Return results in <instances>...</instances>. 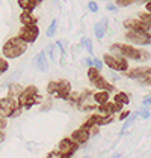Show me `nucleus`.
I'll list each match as a JSON object with an SVG mask.
<instances>
[{
    "label": "nucleus",
    "mask_w": 151,
    "mask_h": 158,
    "mask_svg": "<svg viewBox=\"0 0 151 158\" xmlns=\"http://www.w3.org/2000/svg\"><path fill=\"white\" fill-rule=\"evenodd\" d=\"M35 65L39 71L45 73L49 69V62H47V57H45V51H39L35 57Z\"/></svg>",
    "instance_id": "4468645a"
},
{
    "label": "nucleus",
    "mask_w": 151,
    "mask_h": 158,
    "mask_svg": "<svg viewBox=\"0 0 151 158\" xmlns=\"http://www.w3.org/2000/svg\"><path fill=\"white\" fill-rule=\"evenodd\" d=\"M42 2H44V0H35V3H37V5L38 3H42Z\"/></svg>",
    "instance_id": "de8ad7c7"
},
{
    "label": "nucleus",
    "mask_w": 151,
    "mask_h": 158,
    "mask_svg": "<svg viewBox=\"0 0 151 158\" xmlns=\"http://www.w3.org/2000/svg\"><path fill=\"white\" fill-rule=\"evenodd\" d=\"M139 20L142 23H147V24H151V12H142L139 15Z\"/></svg>",
    "instance_id": "c85d7f7f"
},
{
    "label": "nucleus",
    "mask_w": 151,
    "mask_h": 158,
    "mask_svg": "<svg viewBox=\"0 0 151 158\" xmlns=\"http://www.w3.org/2000/svg\"><path fill=\"white\" fill-rule=\"evenodd\" d=\"M5 137H6V135H5V133L0 130V143H2V142H5Z\"/></svg>",
    "instance_id": "a19ab883"
},
{
    "label": "nucleus",
    "mask_w": 151,
    "mask_h": 158,
    "mask_svg": "<svg viewBox=\"0 0 151 158\" xmlns=\"http://www.w3.org/2000/svg\"><path fill=\"white\" fill-rule=\"evenodd\" d=\"M135 114H136V116H140V118H144V119H148V118H150V111L145 109V107L136 110V113H135Z\"/></svg>",
    "instance_id": "c756f323"
},
{
    "label": "nucleus",
    "mask_w": 151,
    "mask_h": 158,
    "mask_svg": "<svg viewBox=\"0 0 151 158\" xmlns=\"http://www.w3.org/2000/svg\"><path fill=\"white\" fill-rule=\"evenodd\" d=\"M77 149H79V145L76 142H73L70 137H63L58 145V152H61L63 158H71L73 154H76Z\"/></svg>",
    "instance_id": "0eeeda50"
},
{
    "label": "nucleus",
    "mask_w": 151,
    "mask_h": 158,
    "mask_svg": "<svg viewBox=\"0 0 151 158\" xmlns=\"http://www.w3.org/2000/svg\"><path fill=\"white\" fill-rule=\"evenodd\" d=\"M56 85H58L56 98H59V99H68L70 94H71V83L68 80H59V81H56Z\"/></svg>",
    "instance_id": "1a4fd4ad"
},
{
    "label": "nucleus",
    "mask_w": 151,
    "mask_h": 158,
    "mask_svg": "<svg viewBox=\"0 0 151 158\" xmlns=\"http://www.w3.org/2000/svg\"><path fill=\"white\" fill-rule=\"evenodd\" d=\"M92 66H94L95 69H98V71H100L101 66H103V62H101L100 59H92Z\"/></svg>",
    "instance_id": "f704fd0d"
},
{
    "label": "nucleus",
    "mask_w": 151,
    "mask_h": 158,
    "mask_svg": "<svg viewBox=\"0 0 151 158\" xmlns=\"http://www.w3.org/2000/svg\"><path fill=\"white\" fill-rule=\"evenodd\" d=\"M89 131H86V130H83V128H79V130H76L74 133L71 134V140L73 142H76L77 145H85L86 142L89 140Z\"/></svg>",
    "instance_id": "9d476101"
},
{
    "label": "nucleus",
    "mask_w": 151,
    "mask_h": 158,
    "mask_svg": "<svg viewBox=\"0 0 151 158\" xmlns=\"http://www.w3.org/2000/svg\"><path fill=\"white\" fill-rule=\"evenodd\" d=\"M6 125H8V121H6V118H2V116H0V130L3 131V130L6 128Z\"/></svg>",
    "instance_id": "4c0bfd02"
},
{
    "label": "nucleus",
    "mask_w": 151,
    "mask_h": 158,
    "mask_svg": "<svg viewBox=\"0 0 151 158\" xmlns=\"http://www.w3.org/2000/svg\"><path fill=\"white\" fill-rule=\"evenodd\" d=\"M139 0H116V6H130Z\"/></svg>",
    "instance_id": "7c9ffc66"
},
{
    "label": "nucleus",
    "mask_w": 151,
    "mask_h": 158,
    "mask_svg": "<svg viewBox=\"0 0 151 158\" xmlns=\"http://www.w3.org/2000/svg\"><path fill=\"white\" fill-rule=\"evenodd\" d=\"M18 6L23 9V12L32 14L33 9L37 8V3H35V0H18Z\"/></svg>",
    "instance_id": "a211bd4d"
},
{
    "label": "nucleus",
    "mask_w": 151,
    "mask_h": 158,
    "mask_svg": "<svg viewBox=\"0 0 151 158\" xmlns=\"http://www.w3.org/2000/svg\"><path fill=\"white\" fill-rule=\"evenodd\" d=\"M56 90H58L56 81H50V83L47 85V94H49L50 97H56Z\"/></svg>",
    "instance_id": "a878e982"
},
{
    "label": "nucleus",
    "mask_w": 151,
    "mask_h": 158,
    "mask_svg": "<svg viewBox=\"0 0 151 158\" xmlns=\"http://www.w3.org/2000/svg\"><path fill=\"white\" fill-rule=\"evenodd\" d=\"M54 47H56V45L50 44V45L47 47V50H44L45 53H49V56L51 57V60H56V56H54Z\"/></svg>",
    "instance_id": "72a5a7b5"
},
{
    "label": "nucleus",
    "mask_w": 151,
    "mask_h": 158,
    "mask_svg": "<svg viewBox=\"0 0 151 158\" xmlns=\"http://www.w3.org/2000/svg\"><path fill=\"white\" fill-rule=\"evenodd\" d=\"M109 98H110V94H109V92H104V90H98V92L92 94L94 102L98 104V106H103V104L109 102Z\"/></svg>",
    "instance_id": "f3484780"
},
{
    "label": "nucleus",
    "mask_w": 151,
    "mask_h": 158,
    "mask_svg": "<svg viewBox=\"0 0 151 158\" xmlns=\"http://www.w3.org/2000/svg\"><path fill=\"white\" fill-rule=\"evenodd\" d=\"M23 86L20 83H11L9 87H8V98H12V99H18V97L21 95L23 92Z\"/></svg>",
    "instance_id": "dca6fc26"
},
{
    "label": "nucleus",
    "mask_w": 151,
    "mask_h": 158,
    "mask_svg": "<svg viewBox=\"0 0 151 158\" xmlns=\"http://www.w3.org/2000/svg\"><path fill=\"white\" fill-rule=\"evenodd\" d=\"M107 11H110V12H113V14H116L118 12V9H116V5H112V3H107Z\"/></svg>",
    "instance_id": "58836bf2"
},
{
    "label": "nucleus",
    "mask_w": 151,
    "mask_h": 158,
    "mask_svg": "<svg viewBox=\"0 0 151 158\" xmlns=\"http://www.w3.org/2000/svg\"><path fill=\"white\" fill-rule=\"evenodd\" d=\"M86 65L88 68H92V59H86Z\"/></svg>",
    "instance_id": "37998d69"
},
{
    "label": "nucleus",
    "mask_w": 151,
    "mask_h": 158,
    "mask_svg": "<svg viewBox=\"0 0 151 158\" xmlns=\"http://www.w3.org/2000/svg\"><path fill=\"white\" fill-rule=\"evenodd\" d=\"M135 118H136V116H135ZM135 118H127L126 121H124V125H123V131H121V134H124V133L127 131V130H128V127H130V125L133 123Z\"/></svg>",
    "instance_id": "2f4dec72"
},
{
    "label": "nucleus",
    "mask_w": 151,
    "mask_h": 158,
    "mask_svg": "<svg viewBox=\"0 0 151 158\" xmlns=\"http://www.w3.org/2000/svg\"><path fill=\"white\" fill-rule=\"evenodd\" d=\"M54 2H56V0H54Z\"/></svg>",
    "instance_id": "8fccbe9b"
},
{
    "label": "nucleus",
    "mask_w": 151,
    "mask_h": 158,
    "mask_svg": "<svg viewBox=\"0 0 151 158\" xmlns=\"http://www.w3.org/2000/svg\"><path fill=\"white\" fill-rule=\"evenodd\" d=\"M124 27H126L127 30H142V32L147 30V24L142 23L139 18H128V20H126L124 21Z\"/></svg>",
    "instance_id": "9b49d317"
},
{
    "label": "nucleus",
    "mask_w": 151,
    "mask_h": 158,
    "mask_svg": "<svg viewBox=\"0 0 151 158\" xmlns=\"http://www.w3.org/2000/svg\"><path fill=\"white\" fill-rule=\"evenodd\" d=\"M110 158H121V154H115V155H112Z\"/></svg>",
    "instance_id": "49530a36"
},
{
    "label": "nucleus",
    "mask_w": 151,
    "mask_h": 158,
    "mask_svg": "<svg viewBox=\"0 0 151 158\" xmlns=\"http://www.w3.org/2000/svg\"><path fill=\"white\" fill-rule=\"evenodd\" d=\"M47 158H63V155L61 152H58V151H51L50 154L47 155Z\"/></svg>",
    "instance_id": "c9c22d12"
},
{
    "label": "nucleus",
    "mask_w": 151,
    "mask_h": 158,
    "mask_svg": "<svg viewBox=\"0 0 151 158\" xmlns=\"http://www.w3.org/2000/svg\"><path fill=\"white\" fill-rule=\"evenodd\" d=\"M17 101H18V106L21 109H30L32 106L41 102V97L38 94V87L37 86H27V87H24Z\"/></svg>",
    "instance_id": "7ed1b4c3"
},
{
    "label": "nucleus",
    "mask_w": 151,
    "mask_h": 158,
    "mask_svg": "<svg viewBox=\"0 0 151 158\" xmlns=\"http://www.w3.org/2000/svg\"><path fill=\"white\" fill-rule=\"evenodd\" d=\"M9 69V63L5 57H0V74H5Z\"/></svg>",
    "instance_id": "cd10ccee"
},
{
    "label": "nucleus",
    "mask_w": 151,
    "mask_h": 158,
    "mask_svg": "<svg viewBox=\"0 0 151 158\" xmlns=\"http://www.w3.org/2000/svg\"><path fill=\"white\" fill-rule=\"evenodd\" d=\"M145 9H147V12H151V3H147V5H145Z\"/></svg>",
    "instance_id": "c03bdc74"
},
{
    "label": "nucleus",
    "mask_w": 151,
    "mask_h": 158,
    "mask_svg": "<svg viewBox=\"0 0 151 158\" xmlns=\"http://www.w3.org/2000/svg\"><path fill=\"white\" fill-rule=\"evenodd\" d=\"M107 18H103V21H100V23H97V24L94 26V33H95V36H97V39L98 41H101L103 38H104V35H106V30H107Z\"/></svg>",
    "instance_id": "2eb2a0df"
},
{
    "label": "nucleus",
    "mask_w": 151,
    "mask_h": 158,
    "mask_svg": "<svg viewBox=\"0 0 151 158\" xmlns=\"http://www.w3.org/2000/svg\"><path fill=\"white\" fill-rule=\"evenodd\" d=\"M130 114H132V113H130V111H127V110H126V111H123V113L119 114V121H123V122H124V121L127 119V118L130 116Z\"/></svg>",
    "instance_id": "ea45409f"
},
{
    "label": "nucleus",
    "mask_w": 151,
    "mask_h": 158,
    "mask_svg": "<svg viewBox=\"0 0 151 158\" xmlns=\"http://www.w3.org/2000/svg\"><path fill=\"white\" fill-rule=\"evenodd\" d=\"M110 54L113 56H119L124 59H132V60H147L150 59V53L144 48H136L135 45H128V44H113L110 47Z\"/></svg>",
    "instance_id": "f257e3e1"
},
{
    "label": "nucleus",
    "mask_w": 151,
    "mask_h": 158,
    "mask_svg": "<svg viewBox=\"0 0 151 158\" xmlns=\"http://www.w3.org/2000/svg\"><path fill=\"white\" fill-rule=\"evenodd\" d=\"M82 45H83V48L86 50L89 54H92V53H94V48H92V41H91L89 38H82Z\"/></svg>",
    "instance_id": "b1692460"
},
{
    "label": "nucleus",
    "mask_w": 151,
    "mask_h": 158,
    "mask_svg": "<svg viewBox=\"0 0 151 158\" xmlns=\"http://www.w3.org/2000/svg\"><path fill=\"white\" fill-rule=\"evenodd\" d=\"M145 24H147V23H145ZM145 32H147V33L151 36V24H147V30H145Z\"/></svg>",
    "instance_id": "79ce46f5"
},
{
    "label": "nucleus",
    "mask_w": 151,
    "mask_h": 158,
    "mask_svg": "<svg viewBox=\"0 0 151 158\" xmlns=\"http://www.w3.org/2000/svg\"><path fill=\"white\" fill-rule=\"evenodd\" d=\"M126 41L132 45H151V36L142 30H127Z\"/></svg>",
    "instance_id": "39448f33"
},
{
    "label": "nucleus",
    "mask_w": 151,
    "mask_h": 158,
    "mask_svg": "<svg viewBox=\"0 0 151 158\" xmlns=\"http://www.w3.org/2000/svg\"><path fill=\"white\" fill-rule=\"evenodd\" d=\"M113 121L112 116H100L97 118V127H103V125H109L110 122Z\"/></svg>",
    "instance_id": "5701e85b"
},
{
    "label": "nucleus",
    "mask_w": 151,
    "mask_h": 158,
    "mask_svg": "<svg viewBox=\"0 0 151 158\" xmlns=\"http://www.w3.org/2000/svg\"><path fill=\"white\" fill-rule=\"evenodd\" d=\"M98 75H100V71H98V69H95L94 66H92V68H88V78H89V81H91V83H92Z\"/></svg>",
    "instance_id": "393cba45"
},
{
    "label": "nucleus",
    "mask_w": 151,
    "mask_h": 158,
    "mask_svg": "<svg viewBox=\"0 0 151 158\" xmlns=\"http://www.w3.org/2000/svg\"><path fill=\"white\" fill-rule=\"evenodd\" d=\"M39 36V29L38 26H23L18 32V38L24 41L26 44H33Z\"/></svg>",
    "instance_id": "423d86ee"
},
{
    "label": "nucleus",
    "mask_w": 151,
    "mask_h": 158,
    "mask_svg": "<svg viewBox=\"0 0 151 158\" xmlns=\"http://www.w3.org/2000/svg\"><path fill=\"white\" fill-rule=\"evenodd\" d=\"M20 21L23 26H37V18L29 12H21L20 14Z\"/></svg>",
    "instance_id": "6ab92c4d"
},
{
    "label": "nucleus",
    "mask_w": 151,
    "mask_h": 158,
    "mask_svg": "<svg viewBox=\"0 0 151 158\" xmlns=\"http://www.w3.org/2000/svg\"><path fill=\"white\" fill-rule=\"evenodd\" d=\"M148 106H151V97H145L144 99H142V107H148Z\"/></svg>",
    "instance_id": "e433bc0d"
},
{
    "label": "nucleus",
    "mask_w": 151,
    "mask_h": 158,
    "mask_svg": "<svg viewBox=\"0 0 151 158\" xmlns=\"http://www.w3.org/2000/svg\"><path fill=\"white\" fill-rule=\"evenodd\" d=\"M83 158H89V157H83Z\"/></svg>",
    "instance_id": "09e8293b"
},
{
    "label": "nucleus",
    "mask_w": 151,
    "mask_h": 158,
    "mask_svg": "<svg viewBox=\"0 0 151 158\" xmlns=\"http://www.w3.org/2000/svg\"><path fill=\"white\" fill-rule=\"evenodd\" d=\"M104 63L113 69V71H118V73H126L128 69V60L124 57H119V56H113L110 53H106L104 56Z\"/></svg>",
    "instance_id": "20e7f679"
},
{
    "label": "nucleus",
    "mask_w": 151,
    "mask_h": 158,
    "mask_svg": "<svg viewBox=\"0 0 151 158\" xmlns=\"http://www.w3.org/2000/svg\"><path fill=\"white\" fill-rule=\"evenodd\" d=\"M56 29H58V21H56V20H53V21H51V24L49 26V29H47V32H45V35L51 38L54 33H56Z\"/></svg>",
    "instance_id": "bb28decb"
},
{
    "label": "nucleus",
    "mask_w": 151,
    "mask_h": 158,
    "mask_svg": "<svg viewBox=\"0 0 151 158\" xmlns=\"http://www.w3.org/2000/svg\"><path fill=\"white\" fill-rule=\"evenodd\" d=\"M88 9H89V11H91L92 14H97V12H98V5H97V3H95L94 0H91V2L88 3Z\"/></svg>",
    "instance_id": "473e14b6"
},
{
    "label": "nucleus",
    "mask_w": 151,
    "mask_h": 158,
    "mask_svg": "<svg viewBox=\"0 0 151 158\" xmlns=\"http://www.w3.org/2000/svg\"><path fill=\"white\" fill-rule=\"evenodd\" d=\"M148 71V66H139V68H128L126 73V75L128 78H133V80H140L144 77V74Z\"/></svg>",
    "instance_id": "ddd939ff"
},
{
    "label": "nucleus",
    "mask_w": 151,
    "mask_h": 158,
    "mask_svg": "<svg viewBox=\"0 0 151 158\" xmlns=\"http://www.w3.org/2000/svg\"><path fill=\"white\" fill-rule=\"evenodd\" d=\"M139 3H144V5H147V3H151V0H139Z\"/></svg>",
    "instance_id": "a18cd8bd"
},
{
    "label": "nucleus",
    "mask_w": 151,
    "mask_h": 158,
    "mask_svg": "<svg viewBox=\"0 0 151 158\" xmlns=\"http://www.w3.org/2000/svg\"><path fill=\"white\" fill-rule=\"evenodd\" d=\"M97 118H98V114H92V116H91V118H89L88 121L85 122L80 128H83V130H86V131L91 130L92 127H95V125H97Z\"/></svg>",
    "instance_id": "412c9836"
},
{
    "label": "nucleus",
    "mask_w": 151,
    "mask_h": 158,
    "mask_svg": "<svg viewBox=\"0 0 151 158\" xmlns=\"http://www.w3.org/2000/svg\"><path fill=\"white\" fill-rule=\"evenodd\" d=\"M18 101L12 98H2L0 99V116L2 118H11L12 113L18 109Z\"/></svg>",
    "instance_id": "6e6552de"
},
{
    "label": "nucleus",
    "mask_w": 151,
    "mask_h": 158,
    "mask_svg": "<svg viewBox=\"0 0 151 158\" xmlns=\"http://www.w3.org/2000/svg\"><path fill=\"white\" fill-rule=\"evenodd\" d=\"M113 102L124 107V106H127V104L130 102V98H128V95L124 94V92H118V94H115V97H113Z\"/></svg>",
    "instance_id": "aec40b11"
},
{
    "label": "nucleus",
    "mask_w": 151,
    "mask_h": 158,
    "mask_svg": "<svg viewBox=\"0 0 151 158\" xmlns=\"http://www.w3.org/2000/svg\"><path fill=\"white\" fill-rule=\"evenodd\" d=\"M71 106H79V102H80V94L79 92H73L71 90V94H70V97L67 99Z\"/></svg>",
    "instance_id": "4be33fe9"
},
{
    "label": "nucleus",
    "mask_w": 151,
    "mask_h": 158,
    "mask_svg": "<svg viewBox=\"0 0 151 158\" xmlns=\"http://www.w3.org/2000/svg\"><path fill=\"white\" fill-rule=\"evenodd\" d=\"M92 85L95 86L98 90H104V92H112V90H115V87H113V85L112 83H109L104 77H101V75H98L94 81H92Z\"/></svg>",
    "instance_id": "f8f14e48"
},
{
    "label": "nucleus",
    "mask_w": 151,
    "mask_h": 158,
    "mask_svg": "<svg viewBox=\"0 0 151 158\" xmlns=\"http://www.w3.org/2000/svg\"><path fill=\"white\" fill-rule=\"evenodd\" d=\"M27 44L24 41H21L18 36L11 38L8 39L5 44H3V48H2V53L6 59H17L20 56H23L26 51H27Z\"/></svg>",
    "instance_id": "f03ea898"
}]
</instances>
